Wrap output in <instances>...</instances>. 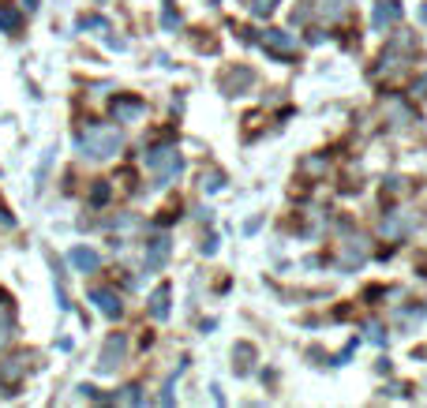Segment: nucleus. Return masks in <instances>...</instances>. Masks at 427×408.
Masks as SVG:
<instances>
[{"mask_svg": "<svg viewBox=\"0 0 427 408\" xmlns=\"http://www.w3.org/2000/svg\"><path fill=\"white\" fill-rule=\"evenodd\" d=\"M105 199H109V183H98V188L90 191V203H94V206H101Z\"/></svg>", "mask_w": 427, "mask_h": 408, "instance_id": "nucleus-18", "label": "nucleus"}, {"mask_svg": "<svg viewBox=\"0 0 427 408\" xmlns=\"http://www.w3.org/2000/svg\"><path fill=\"white\" fill-rule=\"evenodd\" d=\"M23 356H11V360H0V382L4 386H16L19 378H23Z\"/></svg>", "mask_w": 427, "mask_h": 408, "instance_id": "nucleus-12", "label": "nucleus"}, {"mask_svg": "<svg viewBox=\"0 0 427 408\" xmlns=\"http://www.w3.org/2000/svg\"><path fill=\"white\" fill-rule=\"evenodd\" d=\"M367 255H371V240H367L364 232H349V236H345V240L338 244V262H341L345 270L364 266Z\"/></svg>", "mask_w": 427, "mask_h": 408, "instance_id": "nucleus-3", "label": "nucleus"}, {"mask_svg": "<svg viewBox=\"0 0 427 408\" xmlns=\"http://www.w3.org/2000/svg\"><path fill=\"white\" fill-rule=\"evenodd\" d=\"M150 314H154V319H165V314H169V288L165 285L150 296Z\"/></svg>", "mask_w": 427, "mask_h": 408, "instance_id": "nucleus-15", "label": "nucleus"}, {"mask_svg": "<svg viewBox=\"0 0 427 408\" xmlns=\"http://www.w3.org/2000/svg\"><path fill=\"white\" fill-rule=\"evenodd\" d=\"M397 19H401V0H375V8H371V30H386Z\"/></svg>", "mask_w": 427, "mask_h": 408, "instance_id": "nucleus-4", "label": "nucleus"}, {"mask_svg": "<svg viewBox=\"0 0 427 408\" xmlns=\"http://www.w3.org/2000/svg\"><path fill=\"white\" fill-rule=\"evenodd\" d=\"M274 8H277V0H251V11H255V16H270Z\"/></svg>", "mask_w": 427, "mask_h": 408, "instance_id": "nucleus-17", "label": "nucleus"}, {"mask_svg": "<svg viewBox=\"0 0 427 408\" xmlns=\"http://www.w3.org/2000/svg\"><path fill=\"white\" fill-rule=\"evenodd\" d=\"M19 26H23V16H19L16 8H0V30L19 34Z\"/></svg>", "mask_w": 427, "mask_h": 408, "instance_id": "nucleus-16", "label": "nucleus"}, {"mask_svg": "<svg viewBox=\"0 0 427 408\" xmlns=\"http://www.w3.org/2000/svg\"><path fill=\"white\" fill-rule=\"evenodd\" d=\"M124 352H128V341L124 337H109L105 341V348H101V371H113V367L124 363Z\"/></svg>", "mask_w": 427, "mask_h": 408, "instance_id": "nucleus-6", "label": "nucleus"}, {"mask_svg": "<svg viewBox=\"0 0 427 408\" xmlns=\"http://www.w3.org/2000/svg\"><path fill=\"white\" fill-rule=\"evenodd\" d=\"M120 147H124V135H120V128H113V124H90L83 135H79V154L94 157V162L113 157Z\"/></svg>", "mask_w": 427, "mask_h": 408, "instance_id": "nucleus-1", "label": "nucleus"}, {"mask_svg": "<svg viewBox=\"0 0 427 408\" xmlns=\"http://www.w3.org/2000/svg\"><path fill=\"white\" fill-rule=\"evenodd\" d=\"M251 83H255V75H251L248 68H236V72L225 75V86H229V94H244Z\"/></svg>", "mask_w": 427, "mask_h": 408, "instance_id": "nucleus-13", "label": "nucleus"}, {"mask_svg": "<svg viewBox=\"0 0 427 408\" xmlns=\"http://www.w3.org/2000/svg\"><path fill=\"white\" fill-rule=\"evenodd\" d=\"M367 341H375V345H386V334H382V326H367Z\"/></svg>", "mask_w": 427, "mask_h": 408, "instance_id": "nucleus-19", "label": "nucleus"}, {"mask_svg": "<svg viewBox=\"0 0 427 408\" xmlns=\"http://www.w3.org/2000/svg\"><path fill=\"white\" fill-rule=\"evenodd\" d=\"M90 300H94L98 311H105L109 319H116V314H120V300H116V293H109V288H94V293H90Z\"/></svg>", "mask_w": 427, "mask_h": 408, "instance_id": "nucleus-11", "label": "nucleus"}, {"mask_svg": "<svg viewBox=\"0 0 427 408\" xmlns=\"http://www.w3.org/2000/svg\"><path fill=\"white\" fill-rule=\"evenodd\" d=\"M262 45L274 49V52H285V57H289L292 49H296V42H292L289 30H266V34H262Z\"/></svg>", "mask_w": 427, "mask_h": 408, "instance_id": "nucleus-9", "label": "nucleus"}, {"mask_svg": "<svg viewBox=\"0 0 427 408\" xmlns=\"http://www.w3.org/2000/svg\"><path fill=\"white\" fill-rule=\"evenodd\" d=\"M146 169L154 173V183L162 188V183H172V180L180 176L184 162H180L177 147H154L150 154H146Z\"/></svg>", "mask_w": 427, "mask_h": 408, "instance_id": "nucleus-2", "label": "nucleus"}, {"mask_svg": "<svg viewBox=\"0 0 427 408\" xmlns=\"http://www.w3.org/2000/svg\"><path fill=\"white\" fill-rule=\"evenodd\" d=\"M113 116H116V120H124V124H135V120L146 116V105L139 98H116L113 101Z\"/></svg>", "mask_w": 427, "mask_h": 408, "instance_id": "nucleus-5", "label": "nucleus"}, {"mask_svg": "<svg viewBox=\"0 0 427 408\" xmlns=\"http://www.w3.org/2000/svg\"><path fill=\"white\" fill-rule=\"evenodd\" d=\"M68 259H72V266H75V270H83V273H94V270L101 266L98 251H90V247H75Z\"/></svg>", "mask_w": 427, "mask_h": 408, "instance_id": "nucleus-10", "label": "nucleus"}, {"mask_svg": "<svg viewBox=\"0 0 427 408\" xmlns=\"http://www.w3.org/2000/svg\"><path fill=\"white\" fill-rule=\"evenodd\" d=\"M203 188H210V191H218V188H221V176H218V173H210V176H203Z\"/></svg>", "mask_w": 427, "mask_h": 408, "instance_id": "nucleus-21", "label": "nucleus"}, {"mask_svg": "<svg viewBox=\"0 0 427 408\" xmlns=\"http://www.w3.org/2000/svg\"><path fill=\"white\" fill-rule=\"evenodd\" d=\"M412 90H416L420 98H427V75H420V79H416V86H412Z\"/></svg>", "mask_w": 427, "mask_h": 408, "instance_id": "nucleus-22", "label": "nucleus"}, {"mask_svg": "<svg viewBox=\"0 0 427 408\" xmlns=\"http://www.w3.org/2000/svg\"><path fill=\"white\" fill-rule=\"evenodd\" d=\"M11 326H16V314H11V304L8 296H0V345L11 337Z\"/></svg>", "mask_w": 427, "mask_h": 408, "instance_id": "nucleus-14", "label": "nucleus"}, {"mask_svg": "<svg viewBox=\"0 0 427 408\" xmlns=\"http://www.w3.org/2000/svg\"><path fill=\"white\" fill-rule=\"evenodd\" d=\"M87 26H94V30H105L109 23H105L101 16H90V19H83V30H87Z\"/></svg>", "mask_w": 427, "mask_h": 408, "instance_id": "nucleus-20", "label": "nucleus"}, {"mask_svg": "<svg viewBox=\"0 0 427 408\" xmlns=\"http://www.w3.org/2000/svg\"><path fill=\"white\" fill-rule=\"evenodd\" d=\"M405 232H409V217H401V210H390V214L382 217V225H379L382 240H401Z\"/></svg>", "mask_w": 427, "mask_h": 408, "instance_id": "nucleus-8", "label": "nucleus"}, {"mask_svg": "<svg viewBox=\"0 0 427 408\" xmlns=\"http://www.w3.org/2000/svg\"><path fill=\"white\" fill-rule=\"evenodd\" d=\"M169 259V236H150L146 240V270H162Z\"/></svg>", "mask_w": 427, "mask_h": 408, "instance_id": "nucleus-7", "label": "nucleus"}]
</instances>
